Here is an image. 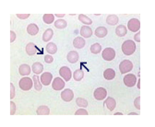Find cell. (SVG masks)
<instances>
[{"label": "cell", "mask_w": 155, "mask_h": 127, "mask_svg": "<svg viewBox=\"0 0 155 127\" xmlns=\"http://www.w3.org/2000/svg\"><path fill=\"white\" fill-rule=\"evenodd\" d=\"M136 51V43L132 40H127L122 44V52L126 56H131Z\"/></svg>", "instance_id": "obj_1"}, {"label": "cell", "mask_w": 155, "mask_h": 127, "mask_svg": "<svg viewBox=\"0 0 155 127\" xmlns=\"http://www.w3.org/2000/svg\"><path fill=\"white\" fill-rule=\"evenodd\" d=\"M32 82L33 80L30 78H23L19 80L18 86L21 87V89L24 90V91H28L32 87Z\"/></svg>", "instance_id": "obj_2"}, {"label": "cell", "mask_w": 155, "mask_h": 127, "mask_svg": "<svg viewBox=\"0 0 155 127\" xmlns=\"http://www.w3.org/2000/svg\"><path fill=\"white\" fill-rule=\"evenodd\" d=\"M133 69V64L129 60H123L119 65V70L121 74L128 73Z\"/></svg>", "instance_id": "obj_3"}, {"label": "cell", "mask_w": 155, "mask_h": 127, "mask_svg": "<svg viewBox=\"0 0 155 127\" xmlns=\"http://www.w3.org/2000/svg\"><path fill=\"white\" fill-rule=\"evenodd\" d=\"M102 56L105 61H112L115 57V51L113 48H105L102 53Z\"/></svg>", "instance_id": "obj_4"}, {"label": "cell", "mask_w": 155, "mask_h": 127, "mask_svg": "<svg viewBox=\"0 0 155 127\" xmlns=\"http://www.w3.org/2000/svg\"><path fill=\"white\" fill-rule=\"evenodd\" d=\"M127 28L132 32H137L140 29V21L138 19H131L127 23Z\"/></svg>", "instance_id": "obj_5"}, {"label": "cell", "mask_w": 155, "mask_h": 127, "mask_svg": "<svg viewBox=\"0 0 155 127\" xmlns=\"http://www.w3.org/2000/svg\"><path fill=\"white\" fill-rule=\"evenodd\" d=\"M124 84L127 87H132L136 85V82H137V78H136L135 75L133 74H127L125 76L124 78Z\"/></svg>", "instance_id": "obj_6"}, {"label": "cell", "mask_w": 155, "mask_h": 127, "mask_svg": "<svg viewBox=\"0 0 155 127\" xmlns=\"http://www.w3.org/2000/svg\"><path fill=\"white\" fill-rule=\"evenodd\" d=\"M94 98L97 100H103L104 99H105V97L107 96V91L104 87H98L94 90Z\"/></svg>", "instance_id": "obj_7"}, {"label": "cell", "mask_w": 155, "mask_h": 127, "mask_svg": "<svg viewBox=\"0 0 155 127\" xmlns=\"http://www.w3.org/2000/svg\"><path fill=\"white\" fill-rule=\"evenodd\" d=\"M59 74L60 76L66 80V81H69L71 79V71L70 69L68 67V66H62L60 69H59Z\"/></svg>", "instance_id": "obj_8"}, {"label": "cell", "mask_w": 155, "mask_h": 127, "mask_svg": "<svg viewBox=\"0 0 155 127\" xmlns=\"http://www.w3.org/2000/svg\"><path fill=\"white\" fill-rule=\"evenodd\" d=\"M61 98L64 101L66 102H69L73 100L74 98V92L72 91L71 89L69 88H67L65 90H63L62 93H61Z\"/></svg>", "instance_id": "obj_9"}, {"label": "cell", "mask_w": 155, "mask_h": 127, "mask_svg": "<svg viewBox=\"0 0 155 127\" xmlns=\"http://www.w3.org/2000/svg\"><path fill=\"white\" fill-rule=\"evenodd\" d=\"M52 87L54 90H61L65 87V82L60 78H55L52 83Z\"/></svg>", "instance_id": "obj_10"}, {"label": "cell", "mask_w": 155, "mask_h": 127, "mask_svg": "<svg viewBox=\"0 0 155 127\" xmlns=\"http://www.w3.org/2000/svg\"><path fill=\"white\" fill-rule=\"evenodd\" d=\"M52 78H53L52 74H51V73H49V72H45V73H44V74L42 75V77L40 78L42 84H43V85H45V86H48V85H50V84H51V82H52Z\"/></svg>", "instance_id": "obj_11"}, {"label": "cell", "mask_w": 155, "mask_h": 127, "mask_svg": "<svg viewBox=\"0 0 155 127\" xmlns=\"http://www.w3.org/2000/svg\"><path fill=\"white\" fill-rule=\"evenodd\" d=\"M68 61L71 64H75L78 60H79V53H78L76 51H71L68 53L67 56Z\"/></svg>", "instance_id": "obj_12"}, {"label": "cell", "mask_w": 155, "mask_h": 127, "mask_svg": "<svg viewBox=\"0 0 155 127\" xmlns=\"http://www.w3.org/2000/svg\"><path fill=\"white\" fill-rule=\"evenodd\" d=\"M73 45L77 49H81L85 46V40L81 37H76L73 41Z\"/></svg>", "instance_id": "obj_13"}, {"label": "cell", "mask_w": 155, "mask_h": 127, "mask_svg": "<svg viewBox=\"0 0 155 127\" xmlns=\"http://www.w3.org/2000/svg\"><path fill=\"white\" fill-rule=\"evenodd\" d=\"M81 34L83 38H90L92 35V30L88 26H82L81 29Z\"/></svg>", "instance_id": "obj_14"}, {"label": "cell", "mask_w": 155, "mask_h": 127, "mask_svg": "<svg viewBox=\"0 0 155 127\" xmlns=\"http://www.w3.org/2000/svg\"><path fill=\"white\" fill-rule=\"evenodd\" d=\"M107 35V29L105 27H98L95 30V36L98 38H104Z\"/></svg>", "instance_id": "obj_15"}, {"label": "cell", "mask_w": 155, "mask_h": 127, "mask_svg": "<svg viewBox=\"0 0 155 127\" xmlns=\"http://www.w3.org/2000/svg\"><path fill=\"white\" fill-rule=\"evenodd\" d=\"M115 77V72L114 69L112 68H107L104 72V78L106 80H112L114 79Z\"/></svg>", "instance_id": "obj_16"}, {"label": "cell", "mask_w": 155, "mask_h": 127, "mask_svg": "<svg viewBox=\"0 0 155 127\" xmlns=\"http://www.w3.org/2000/svg\"><path fill=\"white\" fill-rule=\"evenodd\" d=\"M104 104H105V106L107 107L108 110L111 111V112L114 110V108H115V106H116V102H115L114 99H113V98H111V97H109V98L106 99V100L104 101Z\"/></svg>", "instance_id": "obj_17"}, {"label": "cell", "mask_w": 155, "mask_h": 127, "mask_svg": "<svg viewBox=\"0 0 155 127\" xmlns=\"http://www.w3.org/2000/svg\"><path fill=\"white\" fill-rule=\"evenodd\" d=\"M31 70L34 72V74L35 75H39V74H41L43 70H44V65L41 64V63H39V62H36L32 65L31 66Z\"/></svg>", "instance_id": "obj_18"}, {"label": "cell", "mask_w": 155, "mask_h": 127, "mask_svg": "<svg viewBox=\"0 0 155 127\" xmlns=\"http://www.w3.org/2000/svg\"><path fill=\"white\" fill-rule=\"evenodd\" d=\"M18 72L21 76H28L31 73V67L29 65H26V64L21 65L18 68Z\"/></svg>", "instance_id": "obj_19"}, {"label": "cell", "mask_w": 155, "mask_h": 127, "mask_svg": "<svg viewBox=\"0 0 155 127\" xmlns=\"http://www.w3.org/2000/svg\"><path fill=\"white\" fill-rule=\"evenodd\" d=\"M27 32H28L30 35L34 36V35H36V34L39 32V28H38V26H37L36 24L31 23V24H29L28 27H27Z\"/></svg>", "instance_id": "obj_20"}, {"label": "cell", "mask_w": 155, "mask_h": 127, "mask_svg": "<svg viewBox=\"0 0 155 127\" xmlns=\"http://www.w3.org/2000/svg\"><path fill=\"white\" fill-rule=\"evenodd\" d=\"M119 21V19L118 17L116 15H109L106 19V22L107 24L111 25V26H114V25H116Z\"/></svg>", "instance_id": "obj_21"}, {"label": "cell", "mask_w": 155, "mask_h": 127, "mask_svg": "<svg viewBox=\"0 0 155 127\" xmlns=\"http://www.w3.org/2000/svg\"><path fill=\"white\" fill-rule=\"evenodd\" d=\"M127 30L125 25H119L115 29V34L119 36V37H124V36L127 34Z\"/></svg>", "instance_id": "obj_22"}, {"label": "cell", "mask_w": 155, "mask_h": 127, "mask_svg": "<svg viewBox=\"0 0 155 127\" xmlns=\"http://www.w3.org/2000/svg\"><path fill=\"white\" fill-rule=\"evenodd\" d=\"M32 80H33V83H34V88L37 90V91H40V90L42 89V87H43V84H42V82H41V79H40V78L38 77V75L36 76H33L32 77Z\"/></svg>", "instance_id": "obj_23"}, {"label": "cell", "mask_w": 155, "mask_h": 127, "mask_svg": "<svg viewBox=\"0 0 155 127\" xmlns=\"http://www.w3.org/2000/svg\"><path fill=\"white\" fill-rule=\"evenodd\" d=\"M36 46L33 43H29L26 46V52L29 54V56H34L36 53L37 50H36Z\"/></svg>", "instance_id": "obj_24"}, {"label": "cell", "mask_w": 155, "mask_h": 127, "mask_svg": "<svg viewBox=\"0 0 155 127\" xmlns=\"http://www.w3.org/2000/svg\"><path fill=\"white\" fill-rule=\"evenodd\" d=\"M54 36V30L52 29H47L44 34H43V41L44 42H49Z\"/></svg>", "instance_id": "obj_25"}, {"label": "cell", "mask_w": 155, "mask_h": 127, "mask_svg": "<svg viewBox=\"0 0 155 127\" xmlns=\"http://www.w3.org/2000/svg\"><path fill=\"white\" fill-rule=\"evenodd\" d=\"M50 110L47 106H40L37 109V114L38 115H49Z\"/></svg>", "instance_id": "obj_26"}, {"label": "cell", "mask_w": 155, "mask_h": 127, "mask_svg": "<svg viewBox=\"0 0 155 127\" xmlns=\"http://www.w3.org/2000/svg\"><path fill=\"white\" fill-rule=\"evenodd\" d=\"M46 51L50 54H54L57 52V46L54 43H49L46 45Z\"/></svg>", "instance_id": "obj_27"}, {"label": "cell", "mask_w": 155, "mask_h": 127, "mask_svg": "<svg viewBox=\"0 0 155 127\" xmlns=\"http://www.w3.org/2000/svg\"><path fill=\"white\" fill-rule=\"evenodd\" d=\"M84 77V73L83 71L81 70V69H78L74 72V75H73V78L76 81H81Z\"/></svg>", "instance_id": "obj_28"}, {"label": "cell", "mask_w": 155, "mask_h": 127, "mask_svg": "<svg viewBox=\"0 0 155 127\" xmlns=\"http://www.w3.org/2000/svg\"><path fill=\"white\" fill-rule=\"evenodd\" d=\"M43 21L46 24H51L54 21V15H53V14H45L43 17Z\"/></svg>", "instance_id": "obj_29"}, {"label": "cell", "mask_w": 155, "mask_h": 127, "mask_svg": "<svg viewBox=\"0 0 155 127\" xmlns=\"http://www.w3.org/2000/svg\"><path fill=\"white\" fill-rule=\"evenodd\" d=\"M68 26V23L65 20H57L54 21V27L57 29H65Z\"/></svg>", "instance_id": "obj_30"}, {"label": "cell", "mask_w": 155, "mask_h": 127, "mask_svg": "<svg viewBox=\"0 0 155 127\" xmlns=\"http://www.w3.org/2000/svg\"><path fill=\"white\" fill-rule=\"evenodd\" d=\"M79 20L82 22V23H84V24H87V25H91V23H92V21L90 19L89 17H87L86 15H80L79 16Z\"/></svg>", "instance_id": "obj_31"}, {"label": "cell", "mask_w": 155, "mask_h": 127, "mask_svg": "<svg viewBox=\"0 0 155 127\" xmlns=\"http://www.w3.org/2000/svg\"><path fill=\"white\" fill-rule=\"evenodd\" d=\"M102 51V46L99 44V43H93L91 46V52H92V53H95V54H97V53H99L100 52Z\"/></svg>", "instance_id": "obj_32"}, {"label": "cell", "mask_w": 155, "mask_h": 127, "mask_svg": "<svg viewBox=\"0 0 155 127\" xmlns=\"http://www.w3.org/2000/svg\"><path fill=\"white\" fill-rule=\"evenodd\" d=\"M76 102H77V105L81 108H86L88 106V101L83 98H78Z\"/></svg>", "instance_id": "obj_33"}, {"label": "cell", "mask_w": 155, "mask_h": 127, "mask_svg": "<svg viewBox=\"0 0 155 127\" xmlns=\"http://www.w3.org/2000/svg\"><path fill=\"white\" fill-rule=\"evenodd\" d=\"M75 115H88V112L85 109H79L78 111H76Z\"/></svg>", "instance_id": "obj_34"}, {"label": "cell", "mask_w": 155, "mask_h": 127, "mask_svg": "<svg viewBox=\"0 0 155 127\" xmlns=\"http://www.w3.org/2000/svg\"><path fill=\"white\" fill-rule=\"evenodd\" d=\"M134 105L137 110H140V97L136 98V100L134 101Z\"/></svg>", "instance_id": "obj_35"}, {"label": "cell", "mask_w": 155, "mask_h": 127, "mask_svg": "<svg viewBox=\"0 0 155 127\" xmlns=\"http://www.w3.org/2000/svg\"><path fill=\"white\" fill-rule=\"evenodd\" d=\"M16 113V105L13 101L10 102V115H14Z\"/></svg>", "instance_id": "obj_36"}, {"label": "cell", "mask_w": 155, "mask_h": 127, "mask_svg": "<svg viewBox=\"0 0 155 127\" xmlns=\"http://www.w3.org/2000/svg\"><path fill=\"white\" fill-rule=\"evenodd\" d=\"M15 97V87L12 83H10V99H14Z\"/></svg>", "instance_id": "obj_37"}, {"label": "cell", "mask_w": 155, "mask_h": 127, "mask_svg": "<svg viewBox=\"0 0 155 127\" xmlns=\"http://www.w3.org/2000/svg\"><path fill=\"white\" fill-rule=\"evenodd\" d=\"M17 17L21 20H26L30 17V14H17Z\"/></svg>", "instance_id": "obj_38"}, {"label": "cell", "mask_w": 155, "mask_h": 127, "mask_svg": "<svg viewBox=\"0 0 155 127\" xmlns=\"http://www.w3.org/2000/svg\"><path fill=\"white\" fill-rule=\"evenodd\" d=\"M53 61H54L53 56H45V63L51 64V63H53Z\"/></svg>", "instance_id": "obj_39"}, {"label": "cell", "mask_w": 155, "mask_h": 127, "mask_svg": "<svg viewBox=\"0 0 155 127\" xmlns=\"http://www.w3.org/2000/svg\"><path fill=\"white\" fill-rule=\"evenodd\" d=\"M15 39H16V33L13 30H11L10 31V43H13Z\"/></svg>", "instance_id": "obj_40"}, {"label": "cell", "mask_w": 155, "mask_h": 127, "mask_svg": "<svg viewBox=\"0 0 155 127\" xmlns=\"http://www.w3.org/2000/svg\"><path fill=\"white\" fill-rule=\"evenodd\" d=\"M140 32H138V33H136V35H135V37H134L135 41H136V42H137V43H140Z\"/></svg>", "instance_id": "obj_41"}, {"label": "cell", "mask_w": 155, "mask_h": 127, "mask_svg": "<svg viewBox=\"0 0 155 127\" xmlns=\"http://www.w3.org/2000/svg\"><path fill=\"white\" fill-rule=\"evenodd\" d=\"M55 16L57 17H65V14H55Z\"/></svg>", "instance_id": "obj_42"}, {"label": "cell", "mask_w": 155, "mask_h": 127, "mask_svg": "<svg viewBox=\"0 0 155 127\" xmlns=\"http://www.w3.org/2000/svg\"><path fill=\"white\" fill-rule=\"evenodd\" d=\"M138 87H139V88H140V79L139 80V84H138Z\"/></svg>", "instance_id": "obj_43"}, {"label": "cell", "mask_w": 155, "mask_h": 127, "mask_svg": "<svg viewBox=\"0 0 155 127\" xmlns=\"http://www.w3.org/2000/svg\"><path fill=\"white\" fill-rule=\"evenodd\" d=\"M129 115H138V113H129Z\"/></svg>", "instance_id": "obj_44"}, {"label": "cell", "mask_w": 155, "mask_h": 127, "mask_svg": "<svg viewBox=\"0 0 155 127\" xmlns=\"http://www.w3.org/2000/svg\"><path fill=\"white\" fill-rule=\"evenodd\" d=\"M115 115H122V113H116Z\"/></svg>", "instance_id": "obj_45"}]
</instances>
